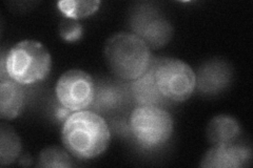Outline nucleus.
<instances>
[{
    "label": "nucleus",
    "mask_w": 253,
    "mask_h": 168,
    "mask_svg": "<svg viewBox=\"0 0 253 168\" xmlns=\"http://www.w3.org/2000/svg\"><path fill=\"white\" fill-rule=\"evenodd\" d=\"M111 140L108 123L92 110L74 111L63 123L61 141L69 154L79 160L102 155Z\"/></svg>",
    "instance_id": "obj_1"
},
{
    "label": "nucleus",
    "mask_w": 253,
    "mask_h": 168,
    "mask_svg": "<svg viewBox=\"0 0 253 168\" xmlns=\"http://www.w3.org/2000/svg\"><path fill=\"white\" fill-rule=\"evenodd\" d=\"M105 58L112 73L125 81L144 75L152 63L148 44L133 33L121 32L111 36L105 45Z\"/></svg>",
    "instance_id": "obj_2"
},
{
    "label": "nucleus",
    "mask_w": 253,
    "mask_h": 168,
    "mask_svg": "<svg viewBox=\"0 0 253 168\" xmlns=\"http://www.w3.org/2000/svg\"><path fill=\"white\" fill-rule=\"evenodd\" d=\"M52 58L46 47L36 40H22L1 56V77L21 85L42 81L49 75Z\"/></svg>",
    "instance_id": "obj_3"
},
{
    "label": "nucleus",
    "mask_w": 253,
    "mask_h": 168,
    "mask_svg": "<svg viewBox=\"0 0 253 168\" xmlns=\"http://www.w3.org/2000/svg\"><path fill=\"white\" fill-rule=\"evenodd\" d=\"M130 131L145 149L163 146L173 133L172 116L157 105H138L130 116Z\"/></svg>",
    "instance_id": "obj_4"
},
{
    "label": "nucleus",
    "mask_w": 253,
    "mask_h": 168,
    "mask_svg": "<svg viewBox=\"0 0 253 168\" xmlns=\"http://www.w3.org/2000/svg\"><path fill=\"white\" fill-rule=\"evenodd\" d=\"M154 77L166 100L184 102L191 97L196 87V75L186 62L175 58L152 60Z\"/></svg>",
    "instance_id": "obj_5"
},
{
    "label": "nucleus",
    "mask_w": 253,
    "mask_h": 168,
    "mask_svg": "<svg viewBox=\"0 0 253 168\" xmlns=\"http://www.w3.org/2000/svg\"><path fill=\"white\" fill-rule=\"evenodd\" d=\"M96 85L88 73L82 69H70L58 79L55 93L60 105L74 113L92 105Z\"/></svg>",
    "instance_id": "obj_6"
},
{
    "label": "nucleus",
    "mask_w": 253,
    "mask_h": 168,
    "mask_svg": "<svg viewBox=\"0 0 253 168\" xmlns=\"http://www.w3.org/2000/svg\"><path fill=\"white\" fill-rule=\"evenodd\" d=\"M133 34L137 35L151 49L167 44L173 35L171 23L154 10H139L132 16Z\"/></svg>",
    "instance_id": "obj_7"
},
{
    "label": "nucleus",
    "mask_w": 253,
    "mask_h": 168,
    "mask_svg": "<svg viewBox=\"0 0 253 168\" xmlns=\"http://www.w3.org/2000/svg\"><path fill=\"white\" fill-rule=\"evenodd\" d=\"M252 150L242 144H215L205 154L201 166L211 168H240L251 164Z\"/></svg>",
    "instance_id": "obj_8"
},
{
    "label": "nucleus",
    "mask_w": 253,
    "mask_h": 168,
    "mask_svg": "<svg viewBox=\"0 0 253 168\" xmlns=\"http://www.w3.org/2000/svg\"><path fill=\"white\" fill-rule=\"evenodd\" d=\"M196 75V87L206 95H216L225 91L232 80V69L228 63L213 59L205 62Z\"/></svg>",
    "instance_id": "obj_9"
},
{
    "label": "nucleus",
    "mask_w": 253,
    "mask_h": 168,
    "mask_svg": "<svg viewBox=\"0 0 253 168\" xmlns=\"http://www.w3.org/2000/svg\"><path fill=\"white\" fill-rule=\"evenodd\" d=\"M25 104V93L21 84L7 76L1 77L0 82V116L3 120L18 117Z\"/></svg>",
    "instance_id": "obj_10"
},
{
    "label": "nucleus",
    "mask_w": 253,
    "mask_h": 168,
    "mask_svg": "<svg viewBox=\"0 0 253 168\" xmlns=\"http://www.w3.org/2000/svg\"><path fill=\"white\" fill-rule=\"evenodd\" d=\"M130 90L134 100L137 102L138 105L160 106L166 101L157 87L152 63L144 75L133 80Z\"/></svg>",
    "instance_id": "obj_11"
},
{
    "label": "nucleus",
    "mask_w": 253,
    "mask_h": 168,
    "mask_svg": "<svg viewBox=\"0 0 253 168\" xmlns=\"http://www.w3.org/2000/svg\"><path fill=\"white\" fill-rule=\"evenodd\" d=\"M241 134V125L236 118L230 115L213 117L207 126V137L213 145L233 143Z\"/></svg>",
    "instance_id": "obj_12"
},
{
    "label": "nucleus",
    "mask_w": 253,
    "mask_h": 168,
    "mask_svg": "<svg viewBox=\"0 0 253 168\" xmlns=\"http://www.w3.org/2000/svg\"><path fill=\"white\" fill-rule=\"evenodd\" d=\"M21 151V141L10 125L0 124V164L10 165L18 159Z\"/></svg>",
    "instance_id": "obj_13"
},
{
    "label": "nucleus",
    "mask_w": 253,
    "mask_h": 168,
    "mask_svg": "<svg viewBox=\"0 0 253 168\" xmlns=\"http://www.w3.org/2000/svg\"><path fill=\"white\" fill-rule=\"evenodd\" d=\"M124 102V92L114 85L96 86L92 106L96 111H109L120 107Z\"/></svg>",
    "instance_id": "obj_14"
},
{
    "label": "nucleus",
    "mask_w": 253,
    "mask_h": 168,
    "mask_svg": "<svg viewBox=\"0 0 253 168\" xmlns=\"http://www.w3.org/2000/svg\"><path fill=\"white\" fill-rule=\"evenodd\" d=\"M100 1L98 0H62L57 3L59 11L71 19H82L89 17L99 9Z\"/></svg>",
    "instance_id": "obj_15"
},
{
    "label": "nucleus",
    "mask_w": 253,
    "mask_h": 168,
    "mask_svg": "<svg viewBox=\"0 0 253 168\" xmlns=\"http://www.w3.org/2000/svg\"><path fill=\"white\" fill-rule=\"evenodd\" d=\"M39 167H72L73 162L65 148L51 146L43 149L38 158Z\"/></svg>",
    "instance_id": "obj_16"
},
{
    "label": "nucleus",
    "mask_w": 253,
    "mask_h": 168,
    "mask_svg": "<svg viewBox=\"0 0 253 168\" xmlns=\"http://www.w3.org/2000/svg\"><path fill=\"white\" fill-rule=\"evenodd\" d=\"M59 35L67 42H76L83 36V27L78 20L66 17L60 22Z\"/></svg>",
    "instance_id": "obj_17"
},
{
    "label": "nucleus",
    "mask_w": 253,
    "mask_h": 168,
    "mask_svg": "<svg viewBox=\"0 0 253 168\" xmlns=\"http://www.w3.org/2000/svg\"><path fill=\"white\" fill-rule=\"evenodd\" d=\"M73 114V111H71L70 109H68V108H66V107H63L62 105H61V107H58V108H56V111H55V117H56L59 121H61V122H63L65 123V121L66 120Z\"/></svg>",
    "instance_id": "obj_18"
}]
</instances>
